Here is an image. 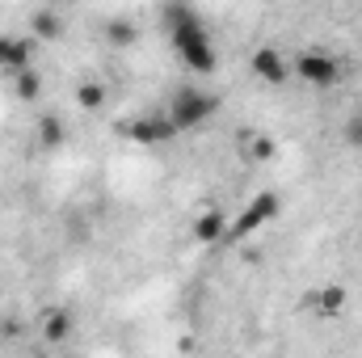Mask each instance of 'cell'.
Listing matches in <instances>:
<instances>
[{"label": "cell", "instance_id": "18", "mask_svg": "<svg viewBox=\"0 0 362 358\" xmlns=\"http://www.w3.org/2000/svg\"><path fill=\"white\" fill-rule=\"evenodd\" d=\"M341 139H346V148L362 152V110H354V114L341 122Z\"/></svg>", "mask_w": 362, "mask_h": 358}, {"label": "cell", "instance_id": "14", "mask_svg": "<svg viewBox=\"0 0 362 358\" xmlns=\"http://www.w3.org/2000/svg\"><path fill=\"white\" fill-rule=\"evenodd\" d=\"M105 38H110L114 47H131V42L139 38V30H135V21H127V17H114V21L105 25Z\"/></svg>", "mask_w": 362, "mask_h": 358}, {"label": "cell", "instance_id": "6", "mask_svg": "<svg viewBox=\"0 0 362 358\" xmlns=\"http://www.w3.org/2000/svg\"><path fill=\"white\" fill-rule=\"evenodd\" d=\"M308 304H312L320 316H341V312H346V304H350V291H346L341 282H329V287L312 291V295H308Z\"/></svg>", "mask_w": 362, "mask_h": 358}, {"label": "cell", "instance_id": "16", "mask_svg": "<svg viewBox=\"0 0 362 358\" xmlns=\"http://www.w3.org/2000/svg\"><path fill=\"white\" fill-rule=\"evenodd\" d=\"M76 101H81V110H101L105 105V85L101 81H81L76 85Z\"/></svg>", "mask_w": 362, "mask_h": 358}, {"label": "cell", "instance_id": "5", "mask_svg": "<svg viewBox=\"0 0 362 358\" xmlns=\"http://www.w3.org/2000/svg\"><path fill=\"white\" fill-rule=\"evenodd\" d=\"M30 59H34V47L30 38H17V34H0V72L13 81L21 72H30Z\"/></svg>", "mask_w": 362, "mask_h": 358}, {"label": "cell", "instance_id": "11", "mask_svg": "<svg viewBox=\"0 0 362 358\" xmlns=\"http://www.w3.org/2000/svg\"><path fill=\"white\" fill-rule=\"evenodd\" d=\"M181 64L189 72H215L219 68V51H215V42H206V47H194V51H181Z\"/></svg>", "mask_w": 362, "mask_h": 358}, {"label": "cell", "instance_id": "7", "mask_svg": "<svg viewBox=\"0 0 362 358\" xmlns=\"http://www.w3.org/2000/svg\"><path fill=\"white\" fill-rule=\"evenodd\" d=\"M194 241H198V245H219V241H228V219H223L219 211H202V215L194 219Z\"/></svg>", "mask_w": 362, "mask_h": 358}, {"label": "cell", "instance_id": "13", "mask_svg": "<svg viewBox=\"0 0 362 358\" xmlns=\"http://www.w3.org/2000/svg\"><path fill=\"white\" fill-rule=\"evenodd\" d=\"M257 215H262V224H270L282 215V194H274V190H262V194H253V202H249Z\"/></svg>", "mask_w": 362, "mask_h": 358}, {"label": "cell", "instance_id": "4", "mask_svg": "<svg viewBox=\"0 0 362 358\" xmlns=\"http://www.w3.org/2000/svg\"><path fill=\"white\" fill-rule=\"evenodd\" d=\"M249 68H253V76L266 81V85H282V81L291 76V59H286L278 47H257V51L249 55Z\"/></svg>", "mask_w": 362, "mask_h": 358}, {"label": "cell", "instance_id": "17", "mask_svg": "<svg viewBox=\"0 0 362 358\" xmlns=\"http://www.w3.org/2000/svg\"><path fill=\"white\" fill-rule=\"evenodd\" d=\"M257 228H262V215H257L253 207H245V211H240V219L228 228V241H245V236H253Z\"/></svg>", "mask_w": 362, "mask_h": 358}, {"label": "cell", "instance_id": "9", "mask_svg": "<svg viewBox=\"0 0 362 358\" xmlns=\"http://www.w3.org/2000/svg\"><path fill=\"white\" fill-rule=\"evenodd\" d=\"M72 329H76V321H72V312H64V308H55V312L42 316V337H47V342H68Z\"/></svg>", "mask_w": 362, "mask_h": 358}, {"label": "cell", "instance_id": "3", "mask_svg": "<svg viewBox=\"0 0 362 358\" xmlns=\"http://www.w3.org/2000/svg\"><path fill=\"white\" fill-rule=\"evenodd\" d=\"M127 139L144 144V148H160V144L177 139V127L169 122V114H139L127 122Z\"/></svg>", "mask_w": 362, "mask_h": 358}, {"label": "cell", "instance_id": "15", "mask_svg": "<svg viewBox=\"0 0 362 358\" xmlns=\"http://www.w3.org/2000/svg\"><path fill=\"white\" fill-rule=\"evenodd\" d=\"M13 93H17V101H38V93H42V76L30 68V72H21V76H13Z\"/></svg>", "mask_w": 362, "mask_h": 358}, {"label": "cell", "instance_id": "12", "mask_svg": "<svg viewBox=\"0 0 362 358\" xmlns=\"http://www.w3.org/2000/svg\"><path fill=\"white\" fill-rule=\"evenodd\" d=\"M64 135H68V127H64V118H59V114H47V118L38 122V139H42V148H59V144H64Z\"/></svg>", "mask_w": 362, "mask_h": 358}, {"label": "cell", "instance_id": "1", "mask_svg": "<svg viewBox=\"0 0 362 358\" xmlns=\"http://www.w3.org/2000/svg\"><path fill=\"white\" fill-rule=\"evenodd\" d=\"M169 122L181 131H198L202 122H211L215 114H219V97L206 89H177L173 97H169Z\"/></svg>", "mask_w": 362, "mask_h": 358}, {"label": "cell", "instance_id": "2", "mask_svg": "<svg viewBox=\"0 0 362 358\" xmlns=\"http://www.w3.org/2000/svg\"><path fill=\"white\" fill-rule=\"evenodd\" d=\"M291 76H299L312 89H333L341 81V64L333 55H325V51H299L291 59Z\"/></svg>", "mask_w": 362, "mask_h": 358}, {"label": "cell", "instance_id": "10", "mask_svg": "<svg viewBox=\"0 0 362 358\" xmlns=\"http://www.w3.org/2000/svg\"><path fill=\"white\" fill-rule=\"evenodd\" d=\"M30 34H38V38H59V34H64V17H59L55 8H34V13H30Z\"/></svg>", "mask_w": 362, "mask_h": 358}, {"label": "cell", "instance_id": "8", "mask_svg": "<svg viewBox=\"0 0 362 358\" xmlns=\"http://www.w3.org/2000/svg\"><path fill=\"white\" fill-rule=\"evenodd\" d=\"M240 152L249 161H274L278 144H274L270 135H262V131H240Z\"/></svg>", "mask_w": 362, "mask_h": 358}]
</instances>
